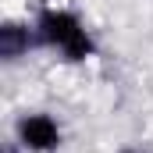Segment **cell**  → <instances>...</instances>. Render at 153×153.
<instances>
[{"instance_id":"cell-1","label":"cell","mask_w":153,"mask_h":153,"mask_svg":"<svg viewBox=\"0 0 153 153\" xmlns=\"http://www.w3.org/2000/svg\"><path fill=\"white\" fill-rule=\"evenodd\" d=\"M36 32L43 43H50L53 50H61L68 61H85L96 53V43L85 32V25L78 22L71 11H43L36 22Z\"/></svg>"},{"instance_id":"cell-2","label":"cell","mask_w":153,"mask_h":153,"mask_svg":"<svg viewBox=\"0 0 153 153\" xmlns=\"http://www.w3.org/2000/svg\"><path fill=\"white\" fill-rule=\"evenodd\" d=\"M18 143L32 153H53L61 146V128L50 114H25L18 121Z\"/></svg>"},{"instance_id":"cell-3","label":"cell","mask_w":153,"mask_h":153,"mask_svg":"<svg viewBox=\"0 0 153 153\" xmlns=\"http://www.w3.org/2000/svg\"><path fill=\"white\" fill-rule=\"evenodd\" d=\"M29 43H32V32H29L25 25H18V22H4V25H0V57L18 61V57L29 50Z\"/></svg>"},{"instance_id":"cell-4","label":"cell","mask_w":153,"mask_h":153,"mask_svg":"<svg viewBox=\"0 0 153 153\" xmlns=\"http://www.w3.org/2000/svg\"><path fill=\"white\" fill-rule=\"evenodd\" d=\"M7 153H14V150H7Z\"/></svg>"},{"instance_id":"cell-5","label":"cell","mask_w":153,"mask_h":153,"mask_svg":"<svg viewBox=\"0 0 153 153\" xmlns=\"http://www.w3.org/2000/svg\"><path fill=\"white\" fill-rule=\"evenodd\" d=\"M125 153H132V150H125Z\"/></svg>"}]
</instances>
